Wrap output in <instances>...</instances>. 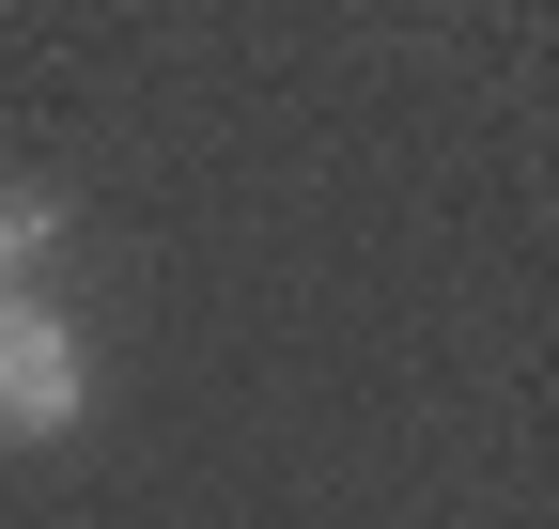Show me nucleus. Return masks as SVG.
<instances>
[{
	"mask_svg": "<svg viewBox=\"0 0 559 529\" xmlns=\"http://www.w3.org/2000/svg\"><path fill=\"white\" fill-rule=\"evenodd\" d=\"M94 421V343L47 281H0V451H62Z\"/></svg>",
	"mask_w": 559,
	"mask_h": 529,
	"instance_id": "1",
	"label": "nucleus"
},
{
	"mask_svg": "<svg viewBox=\"0 0 559 529\" xmlns=\"http://www.w3.org/2000/svg\"><path fill=\"white\" fill-rule=\"evenodd\" d=\"M47 249H62V187L0 172V281H47Z\"/></svg>",
	"mask_w": 559,
	"mask_h": 529,
	"instance_id": "2",
	"label": "nucleus"
}]
</instances>
